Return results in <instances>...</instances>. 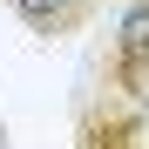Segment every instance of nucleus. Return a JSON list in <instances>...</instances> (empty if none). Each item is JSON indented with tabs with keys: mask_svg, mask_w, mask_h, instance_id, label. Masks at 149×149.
<instances>
[{
	"mask_svg": "<svg viewBox=\"0 0 149 149\" xmlns=\"http://www.w3.org/2000/svg\"><path fill=\"white\" fill-rule=\"evenodd\" d=\"M7 7H14V20L41 47H61V41H74V34L95 27V20L109 14V0H7Z\"/></svg>",
	"mask_w": 149,
	"mask_h": 149,
	"instance_id": "obj_3",
	"label": "nucleus"
},
{
	"mask_svg": "<svg viewBox=\"0 0 149 149\" xmlns=\"http://www.w3.org/2000/svg\"><path fill=\"white\" fill-rule=\"evenodd\" d=\"M68 149H149V109L115 102L109 88H95L74 102V136Z\"/></svg>",
	"mask_w": 149,
	"mask_h": 149,
	"instance_id": "obj_2",
	"label": "nucleus"
},
{
	"mask_svg": "<svg viewBox=\"0 0 149 149\" xmlns=\"http://www.w3.org/2000/svg\"><path fill=\"white\" fill-rule=\"evenodd\" d=\"M102 88L115 102L149 109V0L115 7V27H109V47H102Z\"/></svg>",
	"mask_w": 149,
	"mask_h": 149,
	"instance_id": "obj_1",
	"label": "nucleus"
}]
</instances>
